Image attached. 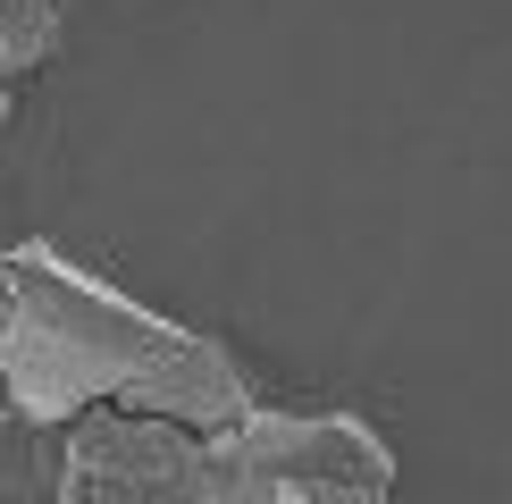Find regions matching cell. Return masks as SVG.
Wrapping results in <instances>:
<instances>
[{
	"label": "cell",
	"mask_w": 512,
	"mask_h": 504,
	"mask_svg": "<svg viewBox=\"0 0 512 504\" xmlns=\"http://www.w3.org/2000/svg\"><path fill=\"white\" fill-rule=\"evenodd\" d=\"M68 17H76V0H0V68H9V76H34L42 59L59 51Z\"/></svg>",
	"instance_id": "5"
},
{
	"label": "cell",
	"mask_w": 512,
	"mask_h": 504,
	"mask_svg": "<svg viewBox=\"0 0 512 504\" xmlns=\"http://www.w3.org/2000/svg\"><path fill=\"white\" fill-rule=\"evenodd\" d=\"M177 320L143 294L110 286L101 269L68 261L59 244H17L0 278V370L9 412L26 429H68L76 412L118 404L143 370L177 353Z\"/></svg>",
	"instance_id": "1"
},
{
	"label": "cell",
	"mask_w": 512,
	"mask_h": 504,
	"mask_svg": "<svg viewBox=\"0 0 512 504\" xmlns=\"http://www.w3.org/2000/svg\"><path fill=\"white\" fill-rule=\"evenodd\" d=\"M395 496V446L361 412L261 404L210 437V504H378Z\"/></svg>",
	"instance_id": "2"
},
{
	"label": "cell",
	"mask_w": 512,
	"mask_h": 504,
	"mask_svg": "<svg viewBox=\"0 0 512 504\" xmlns=\"http://www.w3.org/2000/svg\"><path fill=\"white\" fill-rule=\"evenodd\" d=\"M68 504H210V437L143 404H93L68 420L51 462Z\"/></svg>",
	"instance_id": "3"
},
{
	"label": "cell",
	"mask_w": 512,
	"mask_h": 504,
	"mask_svg": "<svg viewBox=\"0 0 512 504\" xmlns=\"http://www.w3.org/2000/svg\"><path fill=\"white\" fill-rule=\"evenodd\" d=\"M118 404L168 412V420H185V429L219 437V429H236V420H252L269 395L252 387V370L227 353V336H194V328H185V336H177V353H168L160 370H143L135 387L118 395Z\"/></svg>",
	"instance_id": "4"
}]
</instances>
